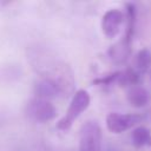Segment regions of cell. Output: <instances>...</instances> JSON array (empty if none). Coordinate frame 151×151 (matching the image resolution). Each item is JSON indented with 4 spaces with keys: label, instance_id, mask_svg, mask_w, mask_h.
Segmentation results:
<instances>
[{
    "label": "cell",
    "instance_id": "cell-11",
    "mask_svg": "<svg viewBox=\"0 0 151 151\" xmlns=\"http://www.w3.org/2000/svg\"><path fill=\"white\" fill-rule=\"evenodd\" d=\"M139 73L134 70V68H127L124 72H119V77H118V83L122 86H133V85H138L139 83Z\"/></svg>",
    "mask_w": 151,
    "mask_h": 151
},
{
    "label": "cell",
    "instance_id": "cell-4",
    "mask_svg": "<svg viewBox=\"0 0 151 151\" xmlns=\"http://www.w3.org/2000/svg\"><path fill=\"white\" fill-rule=\"evenodd\" d=\"M143 120L140 114L136 113H118L111 112L106 117V126L113 133H122Z\"/></svg>",
    "mask_w": 151,
    "mask_h": 151
},
{
    "label": "cell",
    "instance_id": "cell-2",
    "mask_svg": "<svg viewBox=\"0 0 151 151\" xmlns=\"http://www.w3.org/2000/svg\"><path fill=\"white\" fill-rule=\"evenodd\" d=\"M79 132V151H101L103 133L96 120H87Z\"/></svg>",
    "mask_w": 151,
    "mask_h": 151
},
{
    "label": "cell",
    "instance_id": "cell-7",
    "mask_svg": "<svg viewBox=\"0 0 151 151\" xmlns=\"http://www.w3.org/2000/svg\"><path fill=\"white\" fill-rule=\"evenodd\" d=\"M130 53H131V38H127L125 35L120 41L111 46V48L109 50V55L111 60L116 64L125 63Z\"/></svg>",
    "mask_w": 151,
    "mask_h": 151
},
{
    "label": "cell",
    "instance_id": "cell-5",
    "mask_svg": "<svg viewBox=\"0 0 151 151\" xmlns=\"http://www.w3.org/2000/svg\"><path fill=\"white\" fill-rule=\"evenodd\" d=\"M64 91V85L55 78L45 77L39 79L34 85V93L37 98L50 100L57 98Z\"/></svg>",
    "mask_w": 151,
    "mask_h": 151
},
{
    "label": "cell",
    "instance_id": "cell-12",
    "mask_svg": "<svg viewBox=\"0 0 151 151\" xmlns=\"http://www.w3.org/2000/svg\"><path fill=\"white\" fill-rule=\"evenodd\" d=\"M107 151H116V150H113L112 147H109V149H107Z\"/></svg>",
    "mask_w": 151,
    "mask_h": 151
},
{
    "label": "cell",
    "instance_id": "cell-6",
    "mask_svg": "<svg viewBox=\"0 0 151 151\" xmlns=\"http://www.w3.org/2000/svg\"><path fill=\"white\" fill-rule=\"evenodd\" d=\"M124 21V14L119 9H109L101 19V29L106 38L112 39L120 32L122 24Z\"/></svg>",
    "mask_w": 151,
    "mask_h": 151
},
{
    "label": "cell",
    "instance_id": "cell-1",
    "mask_svg": "<svg viewBox=\"0 0 151 151\" xmlns=\"http://www.w3.org/2000/svg\"><path fill=\"white\" fill-rule=\"evenodd\" d=\"M90 94L85 90H78L74 94L73 98L70 103V106L64 114V117L57 123V129L66 131L68 130L74 120L88 107L90 105Z\"/></svg>",
    "mask_w": 151,
    "mask_h": 151
},
{
    "label": "cell",
    "instance_id": "cell-13",
    "mask_svg": "<svg viewBox=\"0 0 151 151\" xmlns=\"http://www.w3.org/2000/svg\"><path fill=\"white\" fill-rule=\"evenodd\" d=\"M150 77H151V71H150Z\"/></svg>",
    "mask_w": 151,
    "mask_h": 151
},
{
    "label": "cell",
    "instance_id": "cell-8",
    "mask_svg": "<svg viewBox=\"0 0 151 151\" xmlns=\"http://www.w3.org/2000/svg\"><path fill=\"white\" fill-rule=\"evenodd\" d=\"M127 100L129 103L133 106V107H143L145 106L149 100H150V94L149 92L143 87L140 86L139 84L138 85H133V86H130L129 90H127Z\"/></svg>",
    "mask_w": 151,
    "mask_h": 151
},
{
    "label": "cell",
    "instance_id": "cell-3",
    "mask_svg": "<svg viewBox=\"0 0 151 151\" xmlns=\"http://www.w3.org/2000/svg\"><path fill=\"white\" fill-rule=\"evenodd\" d=\"M26 114L34 122L46 123L57 117V109L50 100L34 98L27 103Z\"/></svg>",
    "mask_w": 151,
    "mask_h": 151
},
{
    "label": "cell",
    "instance_id": "cell-10",
    "mask_svg": "<svg viewBox=\"0 0 151 151\" xmlns=\"http://www.w3.org/2000/svg\"><path fill=\"white\" fill-rule=\"evenodd\" d=\"M131 140L136 147L150 146L151 145V132L149 129L144 126H138L132 131Z\"/></svg>",
    "mask_w": 151,
    "mask_h": 151
},
{
    "label": "cell",
    "instance_id": "cell-9",
    "mask_svg": "<svg viewBox=\"0 0 151 151\" xmlns=\"http://www.w3.org/2000/svg\"><path fill=\"white\" fill-rule=\"evenodd\" d=\"M133 68L140 74L151 68V51L147 48H142L137 52L133 59Z\"/></svg>",
    "mask_w": 151,
    "mask_h": 151
}]
</instances>
